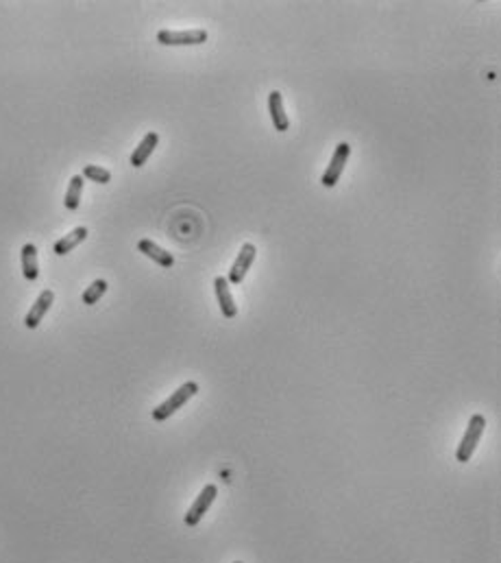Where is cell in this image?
I'll return each instance as SVG.
<instances>
[{"instance_id": "6da1fadb", "label": "cell", "mask_w": 501, "mask_h": 563, "mask_svg": "<svg viewBox=\"0 0 501 563\" xmlns=\"http://www.w3.org/2000/svg\"><path fill=\"white\" fill-rule=\"evenodd\" d=\"M486 430V417L475 413L471 419H469V426L465 430V437H462L458 450H456V460L458 463H469L473 452L478 450V443L482 439V434Z\"/></svg>"}, {"instance_id": "7a4b0ae2", "label": "cell", "mask_w": 501, "mask_h": 563, "mask_svg": "<svg viewBox=\"0 0 501 563\" xmlns=\"http://www.w3.org/2000/svg\"><path fill=\"white\" fill-rule=\"evenodd\" d=\"M199 393V385L197 382H183L181 387H179L168 400H164L157 408H153V419L155 421H166L170 415H175L179 408H183V404L190 400V398H194V395Z\"/></svg>"}, {"instance_id": "3957f363", "label": "cell", "mask_w": 501, "mask_h": 563, "mask_svg": "<svg viewBox=\"0 0 501 563\" xmlns=\"http://www.w3.org/2000/svg\"><path fill=\"white\" fill-rule=\"evenodd\" d=\"M255 258H258V247H255L253 242H244V245L240 247V251H238V258L234 260V264H231V268H229V275H227L229 286H238L240 282L247 277Z\"/></svg>"}, {"instance_id": "277c9868", "label": "cell", "mask_w": 501, "mask_h": 563, "mask_svg": "<svg viewBox=\"0 0 501 563\" xmlns=\"http://www.w3.org/2000/svg\"><path fill=\"white\" fill-rule=\"evenodd\" d=\"M157 42L164 46H199L203 42H208V31L205 29H190V31L162 29L157 33Z\"/></svg>"}, {"instance_id": "5b68a950", "label": "cell", "mask_w": 501, "mask_h": 563, "mask_svg": "<svg viewBox=\"0 0 501 563\" xmlns=\"http://www.w3.org/2000/svg\"><path fill=\"white\" fill-rule=\"evenodd\" d=\"M349 156H351V147L346 145V142H340L336 147V151H333V156L329 160V166L325 169L323 177H320V184H323L325 188H333V186H336L338 179L342 177V171H344L346 162H349Z\"/></svg>"}, {"instance_id": "8992f818", "label": "cell", "mask_w": 501, "mask_h": 563, "mask_svg": "<svg viewBox=\"0 0 501 563\" xmlns=\"http://www.w3.org/2000/svg\"><path fill=\"white\" fill-rule=\"evenodd\" d=\"M216 496H218V487H216V485H205L203 491L197 496V500L192 502V507L188 509V513H186V527H197V524L203 520V516L210 511V507L214 504Z\"/></svg>"}, {"instance_id": "52a82bcc", "label": "cell", "mask_w": 501, "mask_h": 563, "mask_svg": "<svg viewBox=\"0 0 501 563\" xmlns=\"http://www.w3.org/2000/svg\"><path fill=\"white\" fill-rule=\"evenodd\" d=\"M214 290H216V299L221 304V312L225 319H234L238 315V306L234 299V293H231V286L225 275H218L214 279Z\"/></svg>"}, {"instance_id": "ba28073f", "label": "cell", "mask_w": 501, "mask_h": 563, "mask_svg": "<svg viewBox=\"0 0 501 563\" xmlns=\"http://www.w3.org/2000/svg\"><path fill=\"white\" fill-rule=\"evenodd\" d=\"M55 301V293L53 290H42L40 293V297L35 299L33 304V308L27 312V317H24V326H27L29 330H35L37 326L42 323V319L46 317V312L50 310V306H53Z\"/></svg>"}, {"instance_id": "9c48e42d", "label": "cell", "mask_w": 501, "mask_h": 563, "mask_svg": "<svg viewBox=\"0 0 501 563\" xmlns=\"http://www.w3.org/2000/svg\"><path fill=\"white\" fill-rule=\"evenodd\" d=\"M268 111H271L273 127L279 134L290 129V118H288L286 107H284V96H281V92H277V89H273V92L268 94Z\"/></svg>"}, {"instance_id": "30bf717a", "label": "cell", "mask_w": 501, "mask_h": 563, "mask_svg": "<svg viewBox=\"0 0 501 563\" xmlns=\"http://www.w3.org/2000/svg\"><path fill=\"white\" fill-rule=\"evenodd\" d=\"M137 251H142L146 258H151L153 262H157L159 266H164V268H170L172 264H175V258H172V253L170 251H166V249H162L157 242H153V240H148V238H142L137 242Z\"/></svg>"}, {"instance_id": "8fae6325", "label": "cell", "mask_w": 501, "mask_h": 563, "mask_svg": "<svg viewBox=\"0 0 501 563\" xmlns=\"http://www.w3.org/2000/svg\"><path fill=\"white\" fill-rule=\"evenodd\" d=\"M159 145V134L155 131H151L144 136V140L135 147V151L131 153V166H135V169H140V166H144L146 160L153 156V151H155V147Z\"/></svg>"}, {"instance_id": "7c38bea8", "label": "cell", "mask_w": 501, "mask_h": 563, "mask_svg": "<svg viewBox=\"0 0 501 563\" xmlns=\"http://www.w3.org/2000/svg\"><path fill=\"white\" fill-rule=\"evenodd\" d=\"M87 238V227H74L70 234H66L63 238H59L57 242H55V247H53V251L57 253V255H66V253H70L76 245H81V242Z\"/></svg>"}, {"instance_id": "4fadbf2b", "label": "cell", "mask_w": 501, "mask_h": 563, "mask_svg": "<svg viewBox=\"0 0 501 563\" xmlns=\"http://www.w3.org/2000/svg\"><path fill=\"white\" fill-rule=\"evenodd\" d=\"M22 273L29 282H35L40 277V266H37V247L33 242H27L22 247Z\"/></svg>"}, {"instance_id": "5bb4252c", "label": "cell", "mask_w": 501, "mask_h": 563, "mask_svg": "<svg viewBox=\"0 0 501 563\" xmlns=\"http://www.w3.org/2000/svg\"><path fill=\"white\" fill-rule=\"evenodd\" d=\"M83 184L85 179L81 175H74L70 179V186H68V193H66V199H63V206H66L70 212H74L76 208L81 206V193H83Z\"/></svg>"}, {"instance_id": "9a60e30c", "label": "cell", "mask_w": 501, "mask_h": 563, "mask_svg": "<svg viewBox=\"0 0 501 563\" xmlns=\"http://www.w3.org/2000/svg\"><path fill=\"white\" fill-rule=\"evenodd\" d=\"M107 293V282L105 279H94L83 293V304L85 306H94L102 295Z\"/></svg>"}, {"instance_id": "2e32d148", "label": "cell", "mask_w": 501, "mask_h": 563, "mask_svg": "<svg viewBox=\"0 0 501 563\" xmlns=\"http://www.w3.org/2000/svg\"><path fill=\"white\" fill-rule=\"evenodd\" d=\"M83 179H89V182H96V184H109L111 182V173L107 169H102V166H96V164H87L83 169Z\"/></svg>"}, {"instance_id": "e0dca14e", "label": "cell", "mask_w": 501, "mask_h": 563, "mask_svg": "<svg viewBox=\"0 0 501 563\" xmlns=\"http://www.w3.org/2000/svg\"><path fill=\"white\" fill-rule=\"evenodd\" d=\"M234 563H242V561H234Z\"/></svg>"}]
</instances>
